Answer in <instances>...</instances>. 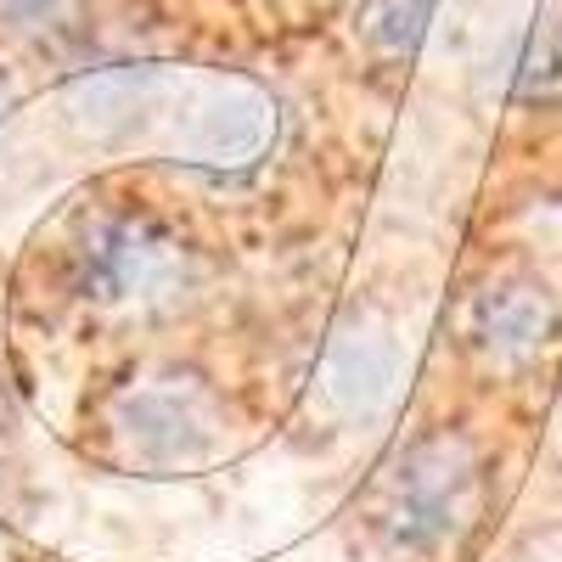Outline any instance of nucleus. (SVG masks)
<instances>
[{
  "label": "nucleus",
  "instance_id": "f257e3e1",
  "mask_svg": "<svg viewBox=\"0 0 562 562\" xmlns=\"http://www.w3.org/2000/svg\"><path fill=\"white\" fill-rule=\"evenodd\" d=\"M557 333V304L546 299V288L535 281H506V288H490L479 304V344L495 360H529L551 344Z\"/></svg>",
  "mask_w": 562,
  "mask_h": 562
},
{
  "label": "nucleus",
  "instance_id": "f03ea898",
  "mask_svg": "<svg viewBox=\"0 0 562 562\" xmlns=\"http://www.w3.org/2000/svg\"><path fill=\"white\" fill-rule=\"evenodd\" d=\"M473 484H479V473H473V461H467L456 445L422 450L411 461V473H405V512H411L405 524L411 529H422V524L445 529L456 512L473 501Z\"/></svg>",
  "mask_w": 562,
  "mask_h": 562
}]
</instances>
